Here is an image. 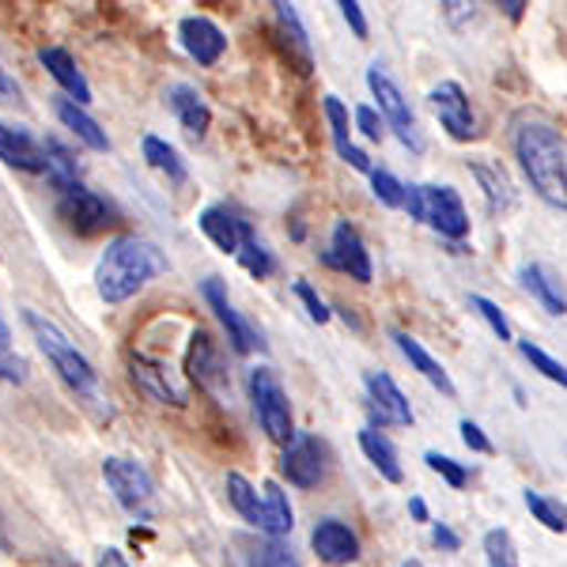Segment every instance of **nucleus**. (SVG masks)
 Masks as SVG:
<instances>
[{
    "label": "nucleus",
    "mask_w": 567,
    "mask_h": 567,
    "mask_svg": "<svg viewBox=\"0 0 567 567\" xmlns=\"http://www.w3.org/2000/svg\"><path fill=\"white\" fill-rule=\"evenodd\" d=\"M499 8L511 16V20H523V12H526V4H523V0H503Z\"/></svg>",
    "instance_id": "obj_48"
},
{
    "label": "nucleus",
    "mask_w": 567,
    "mask_h": 567,
    "mask_svg": "<svg viewBox=\"0 0 567 567\" xmlns=\"http://www.w3.org/2000/svg\"><path fill=\"white\" fill-rule=\"evenodd\" d=\"M130 371H133V382L148 393L152 401H159V405H175L182 409L189 401L186 386H182V379L175 371L167 368L163 360H152V355H136L130 360Z\"/></svg>",
    "instance_id": "obj_11"
},
{
    "label": "nucleus",
    "mask_w": 567,
    "mask_h": 567,
    "mask_svg": "<svg viewBox=\"0 0 567 567\" xmlns=\"http://www.w3.org/2000/svg\"><path fill=\"white\" fill-rule=\"evenodd\" d=\"M326 265H333L337 272H349V280L371 284V254H368L360 231H355L349 219H337L333 224V239H329Z\"/></svg>",
    "instance_id": "obj_10"
},
{
    "label": "nucleus",
    "mask_w": 567,
    "mask_h": 567,
    "mask_svg": "<svg viewBox=\"0 0 567 567\" xmlns=\"http://www.w3.org/2000/svg\"><path fill=\"white\" fill-rule=\"evenodd\" d=\"M258 567H299L296 564V556L288 553L280 542H265V545H258Z\"/></svg>",
    "instance_id": "obj_41"
},
{
    "label": "nucleus",
    "mask_w": 567,
    "mask_h": 567,
    "mask_svg": "<svg viewBox=\"0 0 567 567\" xmlns=\"http://www.w3.org/2000/svg\"><path fill=\"white\" fill-rule=\"evenodd\" d=\"M401 567H420V564H401Z\"/></svg>",
    "instance_id": "obj_52"
},
{
    "label": "nucleus",
    "mask_w": 567,
    "mask_h": 567,
    "mask_svg": "<svg viewBox=\"0 0 567 567\" xmlns=\"http://www.w3.org/2000/svg\"><path fill=\"white\" fill-rule=\"evenodd\" d=\"M296 296H299V299H303L307 315H310V318H315V322H318V326H326V322H329V315H333V310H329V307L322 303V299H318V291H315V288H310V284H307V280H296Z\"/></svg>",
    "instance_id": "obj_40"
},
{
    "label": "nucleus",
    "mask_w": 567,
    "mask_h": 567,
    "mask_svg": "<svg viewBox=\"0 0 567 567\" xmlns=\"http://www.w3.org/2000/svg\"><path fill=\"white\" fill-rule=\"evenodd\" d=\"M272 12H277V31L284 39V50H288V61H296V69L307 76V72L315 69V53H310L307 27H303V20H299L296 4H284V0H277Z\"/></svg>",
    "instance_id": "obj_21"
},
{
    "label": "nucleus",
    "mask_w": 567,
    "mask_h": 567,
    "mask_svg": "<svg viewBox=\"0 0 567 567\" xmlns=\"http://www.w3.org/2000/svg\"><path fill=\"white\" fill-rule=\"evenodd\" d=\"M0 352H12V333H8L4 318H0Z\"/></svg>",
    "instance_id": "obj_51"
},
{
    "label": "nucleus",
    "mask_w": 567,
    "mask_h": 567,
    "mask_svg": "<svg viewBox=\"0 0 567 567\" xmlns=\"http://www.w3.org/2000/svg\"><path fill=\"white\" fill-rule=\"evenodd\" d=\"M0 379L4 382H23V363L20 360H8V352H0Z\"/></svg>",
    "instance_id": "obj_46"
},
{
    "label": "nucleus",
    "mask_w": 567,
    "mask_h": 567,
    "mask_svg": "<svg viewBox=\"0 0 567 567\" xmlns=\"http://www.w3.org/2000/svg\"><path fill=\"white\" fill-rule=\"evenodd\" d=\"M371 189L374 197L382 200L386 208H401V197H405V186L390 175V171H371Z\"/></svg>",
    "instance_id": "obj_38"
},
{
    "label": "nucleus",
    "mask_w": 567,
    "mask_h": 567,
    "mask_svg": "<svg viewBox=\"0 0 567 567\" xmlns=\"http://www.w3.org/2000/svg\"><path fill=\"white\" fill-rule=\"evenodd\" d=\"M200 291H205V299H208V307L216 310V318H219V326L227 329V341L235 344V352H254V349H261V337H258V329H254L246 318L239 315V310L231 307V299H227V288L219 284L216 277H208L205 284H200Z\"/></svg>",
    "instance_id": "obj_15"
},
{
    "label": "nucleus",
    "mask_w": 567,
    "mask_h": 567,
    "mask_svg": "<svg viewBox=\"0 0 567 567\" xmlns=\"http://www.w3.org/2000/svg\"><path fill=\"white\" fill-rule=\"evenodd\" d=\"M178 39H182V50L205 69H213L227 50L224 31H219L208 16H186V20L178 23Z\"/></svg>",
    "instance_id": "obj_16"
},
{
    "label": "nucleus",
    "mask_w": 567,
    "mask_h": 567,
    "mask_svg": "<svg viewBox=\"0 0 567 567\" xmlns=\"http://www.w3.org/2000/svg\"><path fill=\"white\" fill-rule=\"evenodd\" d=\"M526 507L534 511V518H537V523H542L545 529H553V534H564V529H567L564 503L545 499L542 492H526Z\"/></svg>",
    "instance_id": "obj_35"
},
{
    "label": "nucleus",
    "mask_w": 567,
    "mask_h": 567,
    "mask_svg": "<svg viewBox=\"0 0 567 567\" xmlns=\"http://www.w3.org/2000/svg\"><path fill=\"white\" fill-rule=\"evenodd\" d=\"M355 125L368 141H382V117L374 114V106H360L355 110Z\"/></svg>",
    "instance_id": "obj_43"
},
{
    "label": "nucleus",
    "mask_w": 567,
    "mask_h": 567,
    "mask_svg": "<svg viewBox=\"0 0 567 567\" xmlns=\"http://www.w3.org/2000/svg\"><path fill=\"white\" fill-rule=\"evenodd\" d=\"M58 216L65 219V227L76 235H99L106 224H114V208L84 186H72L58 197Z\"/></svg>",
    "instance_id": "obj_8"
},
{
    "label": "nucleus",
    "mask_w": 567,
    "mask_h": 567,
    "mask_svg": "<svg viewBox=\"0 0 567 567\" xmlns=\"http://www.w3.org/2000/svg\"><path fill=\"white\" fill-rule=\"evenodd\" d=\"M23 322L34 333V341H39L42 355L50 360V368L61 374V382H65V386L76 393V398L103 401V390H99V374H95V368H91V360L69 341L65 333H61L58 322L42 318L39 310H23Z\"/></svg>",
    "instance_id": "obj_3"
},
{
    "label": "nucleus",
    "mask_w": 567,
    "mask_h": 567,
    "mask_svg": "<svg viewBox=\"0 0 567 567\" xmlns=\"http://www.w3.org/2000/svg\"><path fill=\"white\" fill-rule=\"evenodd\" d=\"M360 451L368 454V462L374 465V470L382 473L390 484H401L405 481V470H401V458L398 451H393V443L382 432H374V427H363L360 432Z\"/></svg>",
    "instance_id": "obj_28"
},
{
    "label": "nucleus",
    "mask_w": 567,
    "mask_h": 567,
    "mask_svg": "<svg viewBox=\"0 0 567 567\" xmlns=\"http://www.w3.org/2000/svg\"><path fill=\"white\" fill-rule=\"evenodd\" d=\"M163 272H167V258H163L159 246L148 239H136V235H122V239L106 243V250L99 254L95 291L103 303L117 307L125 299H133L141 288H148Z\"/></svg>",
    "instance_id": "obj_2"
},
{
    "label": "nucleus",
    "mask_w": 567,
    "mask_h": 567,
    "mask_svg": "<svg viewBox=\"0 0 567 567\" xmlns=\"http://www.w3.org/2000/svg\"><path fill=\"white\" fill-rule=\"evenodd\" d=\"M432 542L439 545V548H446V553H458V534H454L451 526H443V523H435V529H432Z\"/></svg>",
    "instance_id": "obj_45"
},
{
    "label": "nucleus",
    "mask_w": 567,
    "mask_h": 567,
    "mask_svg": "<svg viewBox=\"0 0 567 567\" xmlns=\"http://www.w3.org/2000/svg\"><path fill=\"white\" fill-rule=\"evenodd\" d=\"M261 518H265L261 529L269 537H284V534H291V526H296L288 492H284L277 481H265V488H261Z\"/></svg>",
    "instance_id": "obj_29"
},
{
    "label": "nucleus",
    "mask_w": 567,
    "mask_h": 567,
    "mask_svg": "<svg viewBox=\"0 0 567 567\" xmlns=\"http://www.w3.org/2000/svg\"><path fill=\"white\" fill-rule=\"evenodd\" d=\"M401 208H409V216L427 224L443 239L458 243L470 235V216H465L462 197L451 186H405Z\"/></svg>",
    "instance_id": "obj_4"
},
{
    "label": "nucleus",
    "mask_w": 567,
    "mask_h": 567,
    "mask_svg": "<svg viewBox=\"0 0 567 567\" xmlns=\"http://www.w3.org/2000/svg\"><path fill=\"white\" fill-rule=\"evenodd\" d=\"M103 477L106 488L114 492V499L122 503V511L136 523H148L159 511V499H155V481L152 473L144 470L141 462L133 458H106L103 462Z\"/></svg>",
    "instance_id": "obj_5"
},
{
    "label": "nucleus",
    "mask_w": 567,
    "mask_h": 567,
    "mask_svg": "<svg viewBox=\"0 0 567 567\" xmlns=\"http://www.w3.org/2000/svg\"><path fill=\"white\" fill-rule=\"evenodd\" d=\"M409 511H413V518H416V523H427V503L420 499V496L409 499Z\"/></svg>",
    "instance_id": "obj_49"
},
{
    "label": "nucleus",
    "mask_w": 567,
    "mask_h": 567,
    "mask_svg": "<svg viewBox=\"0 0 567 567\" xmlns=\"http://www.w3.org/2000/svg\"><path fill=\"white\" fill-rule=\"evenodd\" d=\"M470 307L477 310V315L484 318V322H488V329L499 337V341H511V322H507V315H503V310H499L496 303H492V299H484V296H470Z\"/></svg>",
    "instance_id": "obj_37"
},
{
    "label": "nucleus",
    "mask_w": 567,
    "mask_h": 567,
    "mask_svg": "<svg viewBox=\"0 0 567 567\" xmlns=\"http://www.w3.org/2000/svg\"><path fill=\"white\" fill-rule=\"evenodd\" d=\"M337 8H341V16L349 20L355 39H368V16H363V4H355V0H341Z\"/></svg>",
    "instance_id": "obj_42"
},
{
    "label": "nucleus",
    "mask_w": 567,
    "mask_h": 567,
    "mask_svg": "<svg viewBox=\"0 0 567 567\" xmlns=\"http://www.w3.org/2000/svg\"><path fill=\"white\" fill-rule=\"evenodd\" d=\"M427 465H432V470L439 473V477H443L446 484H451V488H465V481H470V470H465L462 462H454V458H446V454H427L424 458Z\"/></svg>",
    "instance_id": "obj_39"
},
{
    "label": "nucleus",
    "mask_w": 567,
    "mask_h": 567,
    "mask_svg": "<svg viewBox=\"0 0 567 567\" xmlns=\"http://www.w3.org/2000/svg\"><path fill=\"white\" fill-rule=\"evenodd\" d=\"M141 152H144V159H148L152 171L167 175L171 182H186V163L178 159V152L171 148L167 141H159V136H144Z\"/></svg>",
    "instance_id": "obj_32"
},
{
    "label": "nucleus",
    "mask_w": 567,
    "mask_h": 567,
    "mask_svg": "<svg viewBox=\"0 0 567 567\" xmlns=\"http://www.w3.org/2000/svg\"><path fill=\"white\" fill-rule=\"evenodd\" d=\"M280 470L296 488H315L326 477V446L315 435H296L284 446Z\"/></svg>",
    "instance_id": "obj_13"
},
{
    "label": "nucleus",
    "mask_w": 567,
    "mask_h": 567,
    "mask_svg": "<svg viewBox=\"0 0 567 567\" xmlns=\"http://www.w3.org/2000/svg\"><path fill=\"white\" fill-rule=\"evenodd\" d=\"M42 175L50 178V186L53 189H72V186H80V163H76V155H72L65 144L61 141H45L42 144Z\"/></svg>",
    "instance_id": "obj_25"
},
{
    "label": "nucleus",
    "mask_w": 567,
    "mask_h": 567,
    "mask_svg": "<svg viewBox=\"0 0 567 567\" xmlns=\"http://www.w3.org/2000/svg\"><path fill=\"white\" fill-rule=\"evenodd\" d=\"M39 61L45 65V72L61 84L65 99H72L76 106L91 103V84L84 80V72L76 69V61H72L69 50H61V45H45V50H39Z\"/></svg>",
    "instance_id": "obj_19"
},
{
    "label": "nucleus",
    "mask_w": 567,
    "mask_h": 567,
    "mask_svg": "<svg viewBox=\"0 0 567 567\" xmlns=\"http://www.w3.org/2000/svg\"><path fill=\"white\" fill-rule=\"evenodd\" d=\"M16 91H20V87H16V80L8 76L4 65H0V95H16Z\"/></svg>",
    "instance_id": "obj_50"
},
{
    "label": "nucleus",
    "mask_w": 567,
    "mask_h": 567,
    "mask_svg": "<svg viewBox=\"0 0 567 567\" xmlns=\"http://www.w3.org/2000/svg\"><path fill=\"white\" fill-rule=\"evenodd\" d=\"M462 443L470 446V451H477V454H492V439L484 435L473 420H462Z\"/></svg>",
    "instance_id": "obj_44"
},
{
    "label": "nucleus",
    "mask_w": 567,
    "mask_h": 567,
    "mask_svg": "<svg viewBox=\"0 0 567 567\" xmlns=\"http://www.w3.org/2000/svg\"><path fill=\"white\" fill-rule=\"evenodd\" d=\"M368 87H371V95L379 99L382 122H386L390 130L398 133V141L405 144L409 152H424V141H420V133H416L413 106H409V99L401 95V87L393 84L390 72L382 69V65H371V69H368Z\"/></svg>",
    "instance_id": "obj_7"
},
{
    "label": "nucleus",
    "mask_w": 567,
    "mask_h": 567,
    "mask_svg": "<svg viewBox=\"0 0 567 567\" xmlns=\"http://www.w3.org/2000/svg\"><path fill=\"white\" fill-rule=\"evenodd\" d=\"M95 567H130V564H125V556L117 553V548H103V553H99V560H95Z\"/></svg>",
    "instance_id": "obj_47"
},
{
    "label": "nucleus",
    "mask_w": 567,
    "mask_h": 567,
    "mask_svg": "<svg viewBox=\"0 0 567 567\" xmlns=\"http://www.w3.org/2000/svg\"><path fill=\"white\" fill-rule=\"evenodd\" d=\"M326 117H329V133H333V148L341 155L349 167L363 171V175H371V159L368 152H360L352 144V125H349V110L337 95H326Z\"/></svg>",
    "instance_id": "obj_22"
},
{
    "label": "nucleus",
    "mask_w": 567,
    "mask_h": 567,
    "mask_svg": "<svg viewBox=\"0 0 567 567\" xmlns=\"http://www.w3.org/2000/svg\"><path fill=\"white\" fill-rule=\"evenodd\" d=\"M393 341H398V349H401V355H405L413 368L424 374L427 382L439 390V393H446V398H454V382H451V374L443 371V363L435 360L432 352L424 349V344L416 341V337H409L405 329H393Z\"/></svg>",
    "instance_id": "obj_24"
},
{
    "label": "nucleus",
    "mask_w": 567,
    "mask_h": 567,
    "mask_svg": "<svg viewBox=\"0 0 567 567\" xmlns=\"http://www.w3.org/2000/svg\"><path fill=\"white\" fill-rule=\"evenodd\" d=\"M53 114H58V117H61V125H65L69 133H76L91 152H110V136H106V130L95 122V117L87 114L84 106H76L72 99L58 95V99H53Z\"/></svg>",
    "instance_id": "obj_23"
},
{
    "label": "nucleus",
    "mask_w": 567,
    "mask_h": 567,
    "mask_svg": "<svg viewBox=\"0 0 567 567\" xmlns=\"http://www.w3.org/2000/svg\"><path fill=\"white\" fill-rule=\"evenodd\" d=\"M235 258H239L243 269L258 280H265L272 272V254L265 250V243L254 235V227L246 224V219H243V235H239V250H235Z\"/></svg>",
    "instance_id": "obj_30"
},
{
    "label": "nucleus",
    "mask_w": 567,
    "mask_h": 567,
    "mask_svg": "<svg viewBox=\"0 0 567 567\" xmlns=\"http://www.w3.org/2000/svg\"><path fill=\"white\" fill-rule=\"evenodd\" d=\"M523 284L534 291L537 299H542V307L548 310V315H564V310H567V299H564L560 284L548 277L542 265H523Z\"/></svg>",
    "instance_id": "obj_31"
},
{
    "label": "nucleus",
    "mask_w": 567,
    "mask_h": 567,
    "mask_svg": "<svg viewBox=\"0 0 567 567\" xmlns=\"http://www.w3.org/2000/svg\"><path fill=\"white\" fill-rule=\"evenodd\" d=\"M427 103H432L439 125L451 133V141H473V136H477V117H473L470 95L462 91V84H454V80H443V84L432 87Z\"/></svg>",
    "instance_id": "obj_9"
},
{
    "label": "nucleus",
    "mask_w": 567,
    "mask_h": 567,
    "mask_svg": "<svg viewBox=\"0 0 567 567\" xmlns=\"http://www.w3.org/2000/svg\"><path fill=\"white\" fill-rule=\"evenodd\" d=\"M484 560H488V567H518V553L507 529H488L484 534Z\"/></svg>",
    "instance_id": "obj_34"
},
{
    "label": "nucleus",
    "mask_w": 567,
    "mask_h": 567,
    "mask_svg": "<svg viewBox=\"0 0 567 567\" xmlns=\"http://www.w3.org/2000/svg\"><path fill=\"white\" fill-rule=\"evenodd\" d=\"M363 386H368L371 413H374L379 424H386V427H409V424H413V405H409V398L401 393V386L390 379L386 371H368V374H363Z\"/></svg>",
    "instance_id": "obj_14"
},
{
    "label": "nucleus",
    "mask_w": 567,
    "mask_h": 567,
    "mask_svg": "<svg viewBox=\"0 0 567 567\" xmlns=\"http://www.w3.org/2000/svg\"><path fill=\"white\" fill-rule=\"evenodd\" d=\"M227 496H231L235 503V511L246 518L250 526H265V518H261V496H258V488H254L250 481L243 477V473H227Z\"/></svg>",
    "instance_id": "obj_33"
},
{
    "label": "nucleus",
    "mask_w": 567,
    "mask_h": 567,
    "mask_svg": "<svg viewBox=\"0 0 567 567\" xmlns=\"http://www.w3.org/2000/svg\"><path fill=\"white\" fill-rule=\"evenodd\" d=\"M515 155L523 163L529 186L537 189V197L548 200L553 208H567V144L564 133L548 122L545 114H518L515 130Z\"/></svg>",
    "instance_id": "obj_1"
},
{
    "label": "nucleus",
    "mask_w": 567,
    "mask_h": 567,
    "mask_svg": "<svg viewBox=\"0 0 567 567\" xmlns=\"http://www.w3.org/2000/svg\"><path fill=\"white\" fill-rule=\"evenodd\" d=\"M0 159L27 175H42V141H34L23 125L0 122Z\"/></svg>",
    "instance_id": "obj_18"
},
{
    "label": "nucleus",
    "mask_w": 567,
    "mask_h": 567,
    "mask_svg": "<svg viewBox=\"0 0 567 567\" xmlns=\"http://www.w3.org/2000/svg\"><path fill=\"white\" fill-rule=\"evenodd\" d=\"M167 103L182 122V130L194 136V141H205L208 125H213V110H208L205 95L189 84H175V87H167Z\"/></svg>",
    "instance_id": "obj_20"
},
{
    "label": "nucleus",
    "mask_w": 567,
    "mask_h": 567,
    "mask_svg": "<svg viewBox=\"0 0 567 567\" xmlns=\"http://www.w3.org/2000/svg\"><path fill=\"white\" fill-rule=\"evenodd\" d=\"M186 371L200 390L216 393V398L231 393V382H227V371H224V360H219V352H216V341L205 333V329H197V333L189 337Z\"/></svg>",
    "instance_id": "obj_12"
},
{
    "label": "nucleus",
    "mask_w": 567,
    "mask_h": 567,
    "mask_svg": "<svg viewBox=\"0 0 567 567\" xmlns=\"http://www.w3.org/2000/svg\"><path fill=\"white\" fill-rule=\"evenodd\" d=\"M246 390H250L254 401V413H258V424L265 427V435L272 443L288 446L296 439V424H291V405H288V393H284L280 379L269 368H254L246 374Z\"/></svg>",
    "instance_id": "obj_6"
},
{
    "label": "nucleus",
    "mask_w": 567,
    "mask_h": 567,
    "mask_svg": "<svg viewBox=\"0 0 567 567\" xmlns=\"http://www.w3.org/2000/svg\"><path fill=\"white\" fill-rule=\"evenodd\" d=\"M518 349H523V355L529 360V368L542 371L548 382H560V386H567V368H564L560 360H553V355L542 352V349H537V344H529V341H523V344H518Z\"/></svg>",
    "instance_id": "obj_36"
},
{
    "label": "nucleus",
    "mask_w": 567,
    "mask_h": 567,
    "mask_svg": "<svg viewBox=\"0 0 567 567\" xmlns=\"http://www.w3.org/2000/svg\"><path fill=\"white\" fill-rule=\"evenodd\" d=\"M200 231L213 239L224 254H235L239 250V235H243V219L231 213V208L224 205H208L205 213H200Z\"/></svg>",
    "instance_id": "obj_26"
},
{
    "label": "nucleus",
    "mask_w": 567,
    "mask_h": 567,
    "mask_svg": "<svg viewBox=\"0 0 567 567\" xmlns=\"http://www.w3.org/2000/svg\"><path fill=\"white\" fill-rule=\"evenodd\" d=\"M310 545H315L318 560L329 567H344V564L360 560V537H355L344 523H337V518L318 523L315 534H310Z\"/></svg>",
    "instance_id": "obj_17"
},
{
    "label": "nucleus",
    "mask_w": 567,
    "mask_h": 567,
    "mask_svg": "<svg viewBox=\"0 0 567 567\" xmlns=\"http://www.w3.org/2000/svg\"><path fill=\"white\" fill-rule=\"evenodd\" d=\"M473 178L481 182L484 197H488V208L492 213H507L511 205H515V186H511L507 171L499 167V163H484V159H473L470 163Z\"/></svg>",
    "instance_id": "obj_27"
}]
</instances>
